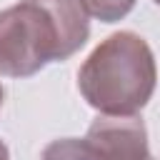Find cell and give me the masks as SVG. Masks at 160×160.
<instances>
[{
    "label": "cell",
    "mask_w": 160,
    "mask_h": 160,
    "mask_svg": "<svg viewBox=\"0 0 160 160\" xmlns=\"http://www.w3.org/2000/svg\"><path fill=\"white\" fill-rule=\"evenodd\" d=\"M80 0H20L0 12V75L30 78L68 60L90 38Z\"/></svg>",
    "instance_id": "1"
},
{
    "label": "cell",
    "mask_w": 160,
    "mask_h": 160,
    "mask_svg": "<svg viewBox=\"0 0 160 160\" xmlns=\"http://www.w3.org/2000/svg\"><path fill=\"white\" fill-rule=\"evenodd\" d=\"M158 65L150 45L130 30L108 35L80 65L78 90L108 118L138 115L155 92Z\"/></svg>",
    "instance_id": "2"
},
{
    "label": "cell",
    "mask_w": 160,
    "mask_h": 160,
    "mask_svg": "<svg viewBox=\"0 0 160 160\" xmlns=\"http://www.w3.org/2000/svg\"><path fill=\"white\" fill-rule=\"evenodd\" d=\"M80 5L100 22H118L135 8V0H80Z\"/></svg>",
    "instance_id": "4"
},
{
    "label": "cell",
    "mask_w": 160,
    "mask_h": 160,
    "mask_svg": "<svg viewBox=\"0 0 160 160\" xmlns=\"http://www.w3.org/2000/svg\"><path fill=\"white\" fill-rule=\"evenodd\" d=\"M152 2H155V5H160V0H152Z\"/></svg>",
    "instance_id": "7"
},
{
    "label": "cell",
    "mask_w": 160,
    "mask_h": 160,
    "mask_svg": "<svg viewBox=\"0 0 160 160\" xmlns=\"http://www.w3.org/2000/svg\"><path fill=\"white\" fill-rule=\"evenodd\" d=\"M0 108H2V85H0Z\"/></svg>",
    "instance_id": "6"
},
{
    "label": "cell",
    "mask_w": 160,
    "mask_h": 160,
    "mask_svg": "<svg viewBox=\"0 0 160 160\" xmlns=\"http://www.w3.org/2000/svg\"><path fill=\"white\" fill-rule=\"evenodd\" d=\"M40 160H152L148 130L138 115H100L85 138H60L45 145Z\"/></svg>",
    "instance_id": "3"
},
{
    "label": "cell",
    "mask_w": 160,
    "mask_h": 160,
    "mask_svg": "<svg viewBox=\"0 0 160 160\" xmlns=\"http://www.w3.org/2000/svg\"><path fill=\"white\" fill-rule=\"evenodd\" d=\"M0 160H10V152H8V145L0 140Z\"/></svg>",
    "instance_id": "5"
}]
</instances>
